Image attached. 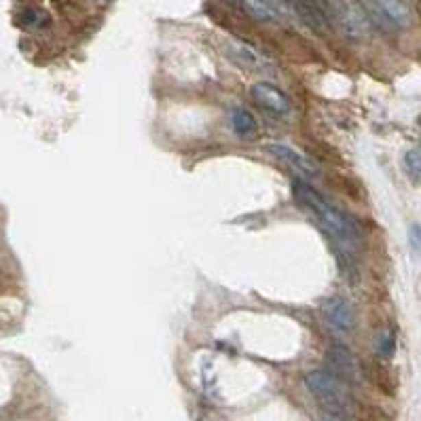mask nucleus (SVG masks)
Wrapping results in <instances>:
<instances>
[{"label":"nucleus","instance_id":"obj_1","mask_svg":"<svg viewBox=\"0 0 421 421\" xmlns=\"http://www.w3.org/2000/svg\"><path fill=\"white\" fill-rule=\"evenodd\" d=\"M292 195H294V200L299 202V206L307 210L317 220V225L328 233L330 241L337 245L339 254H343L345 258L358 256L360 248H362V233L356 225V220L350 214L335 208L324 195H320L305 180L292 182Z\"/></svg>","mask_w":421,"mask_h":421},{"label":"nucleus","instance_id":"obj_2","mask_svg":"<svg viewBox=\"0 0 421 421\" xmlns=\"http://www.w3.org/2000/svg\"><path fill=\"white\" fill-rule=\"evenodd\" d=\"M305 385L313 394V398L322 407V411H328L341 417H348L354 411V402L350 389L341 379H337L328 370H313L305 377Z\"/></svg>","mask_w":421,"mask_h":421},{"label":"nucleus","instance_id":"obj_3","mask_svg":"<svg viewBox=\"0 0 421 421\" xmlns=\"http://www.w3.org/2000/svg\"><path fill=\"white\" fill-rule=\"evenodd\" d=\"M335 15L341 23L343 32L350 38H364L370 30L368 15L356 0H337Z\"/></svg>","mask_w":421,"mask_h":421},{"label":"nucleus","instance_id":"obj_4","mask_svg":"<svg viewBox=\"0 0 421 421\" xmlns=\"http://www.w3.org/2000/svg\"><path fill=\"white\" fill-rule=\"evenodd\" d=\"M328 366H330L328 373H333L345 385L358 383V379H360L358 360L348 348H345V345H333L330 352H328Z\"/></svg>","mask_w":421,"mask_h":421},{"label":"nucleus","instance_id":"obj_5","mask_svg":"<svg viewBox=\"0 0 421 421\" xmlns=\"http://www.w3.org/2000/svg\"><path fill=\"white\" fill-rule=\"evenodd\" d=\"M294 9L299 17L317 34H324L330 30L333 13L324 5V0H294Z\"/></svg>","mask_w":421,"mask_h":421},{"label":"nucleus","instance_id":"obj_6","mask_svg":"<svg viewBox=\"0 0 421 421\" xmlns=\"http://www.w3.org/2000/svg\"><path fill=\"white\" fill-rule=\"evenodd\" d=\"M267 151L274 155V157H278L280 161H284L288 167H292L296 174H301V176H305V178H315V176H317V171H320L317 165H315L307 155H303V153L296 151V148L286 146V144H269Z\"/></svg>","mask_w":421,"mask_h":421},{"label":"nucleus","instance_id":"obj_7","mask_svg":"<svg viewBox=\"0 0 421 421\" xmlns=\"http://www.w3.org/2000/svg\"><path fill=\"white\" fill-rule=\"evenodd\" d=\"M254 102H258L265 110L274 112V115H288L290 112V100L286 97L284 91L278 87L269 85V83H254L250 89Z\"/></svg>","mask_w":421,"mask_h":421},{"label":"nucleus","instance_id":"obj_8","mask_svg":"<svg viewBox=\"0 0 421 421\" xmlns=\"http://www.w3.org/2000/svg\"><path fill=\"white\" fill-rule=\"evenodd\" d=\"M229 58L248 68V70H254V72H269L271 68H274V64H271V60H267L261 51H256L254 47L245 45V43H239V40H233L229 43Z\"/></svg>","mask_w":421,"mask_h":421},{"label":"nucleus","instance_id":"obj_9","mask_svg":"<svg viewBox=\"0 0 421 421\" xmlns=\"http://www.w3.org/2000/svg\"><path fill=\"white\" fill-rule=\"evenodd\" d=\"M322 311H324L328 324L337 330V333H350L354 330V309L352 305L343 299V296H333V299H328L324 303V307H322Z\"/></svg>","mask_w":421,"mask_h":421},{"label":"nucleus","instance_id":"obj_10","mask_svg":"<svg viewBox=\"0 0 421 421\" xmlns=\"http://www.w3.org/2000/svg\"><path fill=\"white\" fill-rule=\"evenodd\" d=\"M370 5L392 28H405L411 23V9L407 0H370Z\"/></svg>","mask_w":421,"mask_h":421},{"label":"nucleus","instance_id":"obj_11","mask_svg":"<svg viewBox=\"0 0 421 421\" xmlns=\"http://www.w3.org/2000/svg\"><path fill=\"white\" fill-rule=\"evenodd\" d=\"M231 125L233 132L241 138H250L256 134V119L250 110H245L241 106H235L231 110Z\"/></svg>","mask_w":421,"mask_h":421},{"label":"nucleus","instance_id":"obj_12","mask_svg":"<svg viewBox=\"0 0 421 421\" xmlns=\"http://www.w3.org/2000/svg\"><path fill=\"white\" fill-rule=\"evenodd\" d=\"M394 352H396V341H394V335L389 333V330H383V333H379V337H377V354L381 356V358H392L394 356Z\"/></svg>","mask_w":421,"mask_h":421},{"label":"nucleus","instance_id":"obj_13","mask_svg":"<svg viewBox=\"0 0 421 421\" xmlns=\"http://www.w3.org/2000/svg\"><path fill=\"white\" fill-rule=\"evenodd\" d=\"M405 169L413 180L421 178V151H409L405 155Z\"/></svg>","mask_w":421,"mask_h":421},{"label":"nucleus","instance_id":"obj_14","mask_svg":"<svg viewBox=\"0 0 421 421\" xmlns=\"http://www.w3.org/2000/svg\"><path fill=\"white\" fill-rule=\"evenodd\" d=\"M43 19H45V15L40 11H36V9H30V11H23L21 13V23L26 28H38L40 23H43Z\"/></svg>","mask_w":421,"mask_h":421},{"label":"nucleus","instance_id":"obj_15","mask_svg":"<svg viewBox=\"0 0 421 421\" xmlns=\"http://www.w3.org/2000/svg\"><path fill=\"white\" fill-rule=\"evenodd\" d=\"M409 243L415 252L421 254V225L419 222H413V225L409 227Z\"/></svg>","mask_w":421,"mask_h":421},{"label":"nucleus","instance_id":"obj_16","mask_svg":"<svg viewBox=\"0 0 421 421\" xmlns=\"http://www.w3.org/2000/svg\"><path fill=\"white\" fill-rule=\"evenodd\" d=\"M315 421H348V419L341 415H335V413H328V411H320L315 415Z\"/></svg>","mask_w":421,"mask_h":421},{"label":"nucleus","instance_id":"obj_17","mask_svg":"<svg viewBox=\"0 0 421 421\" xmlns=\"http://www.w3.org/2000/svg\"><path fill=\"white\" fill-rule=\"evenodd\" d=\"M417 128H419V132H421V115H419V119H417Z\"/></svg>","mask_w":421,"mask_h":421}]
</instances>
